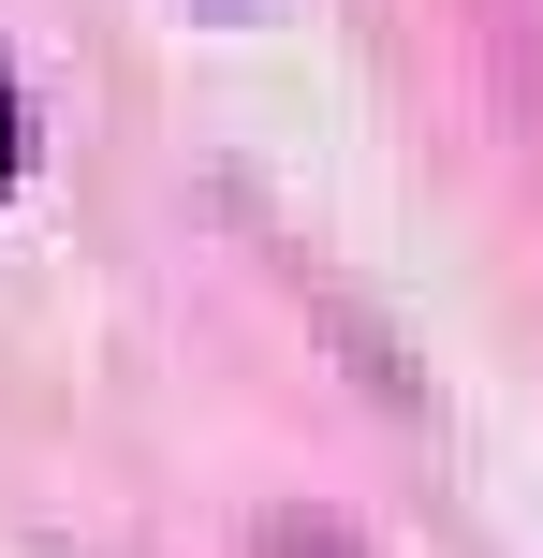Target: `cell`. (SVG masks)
Wrapping results in <instances>:
<instances>
[{
    "mask_svg": "<svg viewBox=\"0 0 543 558\" xmlns=\"http://www.w3.org/2000/svg\"><path fill=\"white\" fill-rule=\"evenodd\" d=\"M29 177V104H15V74H0V192Z\"/></svg>",
    "mask_w": 543,
    "mask_h": 558,
    "instance_id": "1",
    "label": "cell"
}]
</instances>
